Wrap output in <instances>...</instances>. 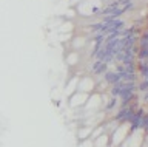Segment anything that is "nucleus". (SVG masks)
Wrapping results in <instances>:
<instances>
[{
  "mask_svg": "<svg viewBox=\"0 0 148 147\" xmlns=\"http://www.w3.org/2000/svg\"><path fill=\"white\" fill-rule=\"evenodd\" d=\"M88 93H83V91H74V93L68 98V104H69V107L74 108V110H77V108H83L85 107V104H86V101H88Z\"/></svg>",
  "mask_w": 148,
  "mask_h": 147,
  "instance_id": "1",
  "label": "nucleus"
},
{
  "mask_svg": "<svg viewBox=\"0 0 148 147\" xmlns=\"http://www.w3.org/2000/svg\"><path fill=\"white\" fill-rule=\"evenodd\" d=\"M96 82L92 79L91 76H86V77H82V79H79L77 82V91H83V93H88L91 95L92 91H96Z\"/></svg>",
  "mask_w": 148,
  "mask_h": 147,
  "instance_id": "2",
  "label": "nucleus"
},
{
  "mask_svg": "<svg viewBox=\"0 0 148 147\" xmlns=\"http://www.w3.org/2000/svg\"><path fill=\"white\" fill-rule=\"evenodd\" d=\"M91 132H92V127H90V126H79V128H77V139H79V142L85 141V139H90Z\"/></svg>",
  "mask_w": 148,
  "mask_h": 147,
  "instance_id": "3",
  "label": "nucleus"
},
{
  "mask_svg": "<svg viewBox=\"0 0 148 147\" xmlns=\"http://www.w3.org/2000/svg\"><path fill=\"white\" fill-rule=\"evenodd\" d=\"M106 63L103 61H94V63H92V68H91V73L92 75H96V76H99V75H103V73L106 71Z\"/></svg>",
  "mask_w": 148,
  "mask_h": 147,
  "instance_id": "4",
  "label": "nucleus"
},
{
  "mask_svg": "<svg viewBox=\"0 0 148 147\" xmlns=\"http://www.w3.org/2000/svg\"><path fill=\"white\" fill-rule=\"evenodd\" d=\"M94 147H110V135L108 133H103V135L97 136L94 141H92Z\"/></svg>",
  "mask_w": 148,
  "mask_h": 147,
  "instance_id": "5",
  "label": "nucleus"
},
{
  "mask_svg": "<svg viewBox=\"0 0 148 147\" xmlns=\"http://www.w3.org/2000/svg\"><path fill=\"white\" fill-rule=\"evenodd\" d=\"M86 37L85 36H77V37H74V40H73V47H74V50H80L83 45L86 43Z\"/></svg>",
  "mask_w": 148,
  "mask_h": 147,
  "instance_id": "6",
  "label": "nucleus"
}]
</instances>
